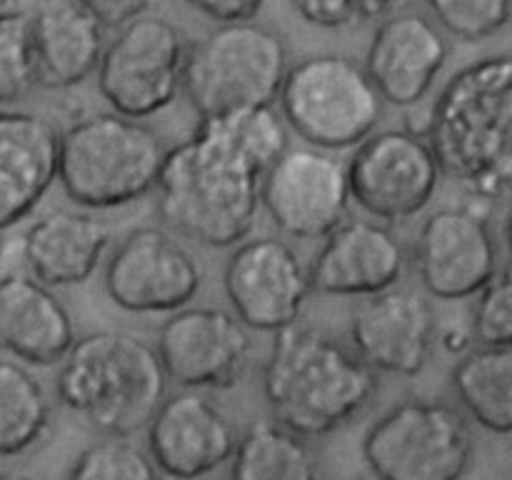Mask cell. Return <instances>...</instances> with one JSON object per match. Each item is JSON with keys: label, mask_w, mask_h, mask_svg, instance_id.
<instances>
[{"label": "cell", "mask_w": 512, "mask_h": 480, "mask_svg": "<svg viewBox=\"0 0 512 480\" xmlns=\"http://www.w3.org/2000/svg\"><path fill=\"white\" fill-rule=\"evenodd\" d=\"M405 3V0H363L365 18H375V15H383L388 10H393L395 5Z\"/></svg>", "instance_id": "obj_35"}, {"label": "cell", "mask_w": 512, "mask_h": 480, "mask_svg": "<svg viewBox=\"0 0 512 480\" xmlns=\"http://www.w3.org/2000/svg\"><path fill=\"white\" fill-rule=\"evenodd\" d=\"M350 200L380 223H405L430 208L443 185L433 145L413 128L375 130L345 163Z\"/></svg>", "instance_id": "obj_10"}, {"label": "cell", "mask_w": 512, "mask_h": 480, "mask_svg": "<svg viewBox=\"0 0 512 480\" xmlns=\"http://www.w3.org/2000/svg\"><path fill=\"white\" fill-rule=\"evenodd\" d=\"M228 303L255 333H280L300 320L313 285L308 265L283 238L260 235L235 245L223 273Z\"/></svg>", "instance_id": "obj_15"}, {"label": "cell", "mask_w": 512, "mask_h": 480, "mask_svg": "<svg viewBox=\"0 0 512 480\" xmlns=\"http://www.w3.org/2000/svg\"><path fill=\"white\" fill-rule=\"evenodd\" d=\"M35 85L25 23H0V105L23 100Z\"/></svg>", "instance_id": "obj_30"}, {"label": "cell", "mask_w": 512, "mask_h": 480, "mask_svg": "<svg viewBox=\"0 0 512 480\" xmlns=\"http://www.w3.org/2000/svg\"><path fill=\"white\" fill-rule=\"evenodd\" d=\"M290 68L283 35L255 20L215 25L188 45L183 90L198 118L273 105Z\"/></svg>", "instance_id": "obj_7"}, {"label": "cell", "mask_w": 512, "mask_h": 480, "mask_svg": "<svg viewBox=\"0 0 512 480\" xmlns=\"http://www.w3.org/2000/svg\"><path fill=\"white\" fill-rule=\"evenodd\" d=\"M450 385L465 418L495 435H512V348H478L458 358Z\"/></svg>", "instance_id": "obj_24"}, {"label": "cell", "mask_w": 512, "mask_h": 480, "mask_svg": "<svg viewBox=\"0 0 512 480\" xmlns=\"http://www.w3.org/2000/svg\"><path fill=\"white\" fill-rule=\"evenodd\" d=\"M360 480H378V478H360Z\"/></svg>", "instance_id": "obj_40"}, {"label": "cell", "mask_w": 512, "mask_h": 480, "mask_svg": "<svg viewBox=\"0 0 512 480\" xmlns=\"http://www.w3.org/2000/svg\"><path fill=\"white\" fill-rule=\"evenodd\" d=\"M360 450L378 480H463L473 465L475 438L455 405L408 398L370 425Z\"/></svg>", "instance_id": "obj_8"}, {"label": "cell", "mask_w": 512, "mask_h": 480, "mask_svg": "<svg viewBox=\"0 0 512 480\" xmlns=\"http://www.w3.org/2000/svg\"><path fill=\"white\" fill-rule=\"evenodd\" d=\"M0 480H40L38 475L28 473V470H8V473H0Z\"/></svg>", "instance_id": "obj_37"}, {"label": "cell", "mask_w": 512, "mask_h": 480, "mask_svg": "<svg viewBox=\"0 0 512 480\" xmlns=\"http://www.w3.org/2000/svg\"><path fill=\"white\" fill-rule=\"evenodd\" d=\"M470 333L488 348H512V268L498 270L495 278L475 295Z\"/></svg>", "instance_id": "obj_29"}, {"label": "cell", "mask_w": 512, "mask_h": 480, "mask_svg": "<svg viewBox=\"0 0 512 480\" xmlns=\"http://www.w3.org/2000/svg\"><path fill=\"white\" fill-rule=\"evenodd\" d=\"M153 345L170 383L185 390L235 388L253 358L250 330L233 310L213 305H185L170 313Z\"/></svg>", "instance_id": "obj_14"}, {"label": "cell", "mask_w": 512, "mask_h": 480, "mask_svg": "<svg viewBox=\"0 0 512 480\" xmlns=\"http://www.w3.org/2000/svg\"><path fill=\"white\" fill-rule=\"evenodd\" d=\"M113 243L105 220L83 208H53L25 228V270L48 288H75L88 283Z\"/></svg>", "instance_id": "obj_21"}, {"label": "cell", "mask_w": 512, "mask_h": 480, "mask_svg": "<svg viewBox=\"0 0 512 480\" xmlns=\"http://www.w3.org/2000/svg\"><path fill=\"white\" fill-rule=\"evenodd\" d=\"M73 343V318L53 288L30 273L0 278V353L35 368H53Z\"/></svg>", "instance_id": "obj_22"}, {"label": "cell", "mask_w": 512, "mask_h": 480, "mask_svg": "<svg viewBox=\"0 0 512 480\" xmlns=\"http://www.w3.org/2000/svg\"><path fill=\"white\" fill-rule=\"evenodd\" d=\"M448 58V35L430 15L393 13L375 28L363 68L385 105L413 110L433 93Z\"/></svg>", "instance_id": "obj_19"}, {"label": "cell", "mask_w": 512, "mask_h": 480, "mask_svg": "<svg viewBox=\"0 0 512 480\" xmlns=\"http://www.w3.org/2000/svg\"><path fill=\"white\" fill-rule=\"evenodd\" d=\"M290 5L305 23L323 30H343L368 20L363 0H290Z\"/></svg>", "instance_id": "obj_31"}, {"label": "cell", "mask_w": 512, "mask_h": 480, "mask_svg": "<svg viewBox=\"0 0 512 480\" xmlns=\"http://www.w3.org/2000/svg\"><path fill=\"white\" fill-rule=\"evenodd\" d=\"M48 393L20 360H0V455L13 458L33 448L50 425Z\"/></svg>", "instance_id": "obj_26"}, {"label": "cell", "mask_w": 512, "mask_h": 480, "mask_svg": "<svg viewBox=\"0 0 512 480\" xmlns=\"http://www.w3.org/2000/svg\"><path fill=\"white\" fill-rule=\"evenodd\" d=\"M105 295L133 315H170L198 298L203 268L163 225H140L108 250Z\"/></svg>", "instance_id": "obj_11"}, {"label": "cell", "mask_w": 512, "mask_h": 480, "mask_svg": "<svg viewBox=\"0 0 512 480\" xmlns=\"http://www.w3.org/2000/svg\"><path fill=\"white\" fill-rule=\"evenodd\" d=\"M38 10V0H0V23H25Z\"/></svg>", "instance_id": "obj_34"}, {"label": "cell", "mask_w": 512, "mask_h": 480, "mask_svg": "<svg viewBox=\"0 0 512 480\" xmlns=\"http://www.w3.org/2000/svg\"><path fill=\"white\" fill-rule=\"evenodd\" d=\"M263 175L213 118H198L165 150L153 190L160 223L205 248H235L255 228Z\"/></svg>", "instance_id": "obj_1"}, {"label": "cell", "mask_w": 512, "mask_h": 480, "mask_svg": "<svg viewBox=\"0 0 512 480\" xmlns=\"http://www.w3.org/2000/svg\"><path fill=\"white\" fill-rule=\"evenodd\" d=\"M345 163L328 150L290 145L260 180V208L295 240H323L350 218Z\"/></svg>", "instance_id": "obj_13"}, {"label": "cell", "mask_w": 512, "mask_h": 480, "mask_svg": "<svg viewBox=\"0 0 512 480\" xmlns=\"http://www.w3.org/2000/svg\"><path fill=\"white\" fill-rule=\"evenodd\" d=\"M35 85L73 90L88 83L105 50V25L80 3L43 5L25 20Z\"/></svg>", "instance_id": "obj_23"}, {"label": "cell", "mask_w": 512, "mask_h": 480, "mask_svg": "<svg viewBox=\"0 0 512 480\" xmlns=\"http://www.w3.org/2000/svg\"><path fill=\"white\" fill-rule=\"evenodd\" d=\"M275 103L290 133L328 153L358 148L385 113L363 63L340 53H315L290 63Z\"/></svg>", "instance_id": "obj_6"}, {"label": "cell", "mask_w": 512, "mask_h": 480, "mask_svg": "<svg viewBox=\"0 0 512 480\" xmlns=\"http://www.w3.org/2000/svg\"><path fill=\"white\" fill-rule=\"evenodd\" d=\"M60 128L30 110H0V233L35 213L58 183Z\"/></svg>", "instance_id": "obj_20"}, {"label": "cell", "mask_w": 512, "mask_h": 480, "mask_svg": "<svg viewBox=\"0 0 512 480\" xmlns=\"http://www.w3.org/2000/svg\"><path fill=\"white\" fill-rule=\"evenodd\" d=\"M433 300L415 288L383 290L363 298L350 318V348L373 373L415 378L438 343Z\"/></svg>", "instance_id": "obj_16"}, {"label": "cell", "mask_w": 512, "mask_h": 480, "mask_svg": "<svg viewBox=\"0 0 512 480\" xmlns=\"http://www.w3.org/2000/svg\"><path fill=\"white\" fill-rule=\"evenodd\" d=\"M168 383L153 343L123 330H95L75 338L58 363L55 395L98 433L130 438L150 423Z\"/></svg>", "instance_id": "obj_4"}, {"label": "cell", "mask_w": 512, "mask_h": 480, "mask_svg": "<svg viewBox=\"0 0 512 480\" xmlns=\"http://www.w3.org/2000/svg\"><path fill=\"white\" fill-rule=\"evenodd\" d=\"M410 263L430 300H473L500 270V250L483 203L433 210L415 235Z\"/></svg>", "instance_id": "obj_12"}, {"label": "cell", "mask_w": 512, "mask_h": 480, "mask_svg": "<svg viewBox=\"0 0 512 480\" xmlns=\"http://www.w3.org/2000/svg\"><path fill=\"white\" fill-rule=\"evenodd\" d=\"M273 420L303 438L345 428L378 393V373L350 345L305 325L275 333L263 370Z\"/></svg>", "instance_id": "obj_3"}, {"label": "cell", "mask_w": 512, "mask_h": 480, "mask_svg": "<svg viewBox=\"0 0 512 480\" xmlns=\"http://www.w3.org/2000/svg\"><path fill=\"white\" fill-rule=\"evenodd\" d=\"M410 253L388 223L348 218L308 265L313 293L328 298H370L403 283Z\"/></svg>", "instance_id": "obj_18"}, {"label": "cell", "mask_w": 512, "mask_h": 480, "mask_svg": "<svg viewBox=\"0 0 512 480\" xmlns=\"http://www.w3.org/2000/svg\"><path fill=\"white\" fill-rule=\"evenodd\" d=\"M65 480H160L148 450L120 435H103L80 450Z\"/></svg>", "instance_id": "obj_27"}, {"label": "cell", "mask_w": 512, "mask_h": 480, "mask_svg": "<svg viewBox=\"0 0 512 480\" xmlns=\"http://www.w3.org/2000/svg\"><path fill=\"white\" fill-rule=\"evenodd\" d=\"M165 150L145 120L113 110L83 115L60 130L58 183L75 208H128L155 190Z\"/></svg>", "instance_id": "obj_5"}, {"label": "cell", "mask_w": 512, "mask_h": 480, "mask_svg": "<svg viewBox=\"0 0 512 480\" xmlns=\"http://www.w3.org/2000/svg\"><path fill=\"white\" fill-rule=\"evenodd\" d=\"M0 253H3V240H0Z\"/></svg>", "instance_id": "obj_39"}, {"label": "cell", "mask_w": 512, "mask_h": 480, "mask_svg": "<svg viewBox=\"0 0 512 480\" xmlns=\"http://www.w3.org/2000/svg\"><path fill=\"white\" fill-rule=\"evenodd\" d=\"M148 453L165 478L215 475L230 463L238 433L205 390L168 393L145 425Z\"/></svg>", "instance_id": "obj_17"}, {"label": "cell", "mask_w": 512, "mask_h": 480, "mask_svg": "<svg viewBox=\"0 0 512 480\" xmlns=\"http://www.w3.org/2000/svg\"><path fill=\"white\" fill-rule=\"evenodd\" d=\"M160 480H215L213 475H200V478H165V475H160Z\"/></svg>", "instance_id": "obj_38"}, {"label": "cell", "mask_w": 512, "mask_h": 480, "mask_svg": "<svg viewBox=\"0 0 512 480\" xmlns=\"http://www.w3.org/2000/svg\"><path fill=\"white\" fill-rule=\"evenodd\" d=\"M445 35L478 43L498 35L512 20V0H425Z\"/></svg>", "instance_id": "obj_28"}, {"label": "cell", "mask_w": 512, "mask_h": 480, "mask_svg": "<svg viewBox=\"0 0 512 480\" xmlns=\"http://www.w3.org/2000/svg\"><path fill=\"white\" fill-rule=\"evenodd\" d=\"M193 10H198L205 18L223 23H243V20H255L263 10L265 0H185Z\"/></svg>", "instance_id": "obj_32"}, {"label": "cell", "mask_w": 512, "mask_h": 480, "mask_svg": "<svg viewBox=\"0 0 512 480\" xmlns=\"http://www.w3.org/2000/svg\"><path fill=\"white\" fill-rule=\"evenodd\" d=\"M423 135L445 178L475 203L512 198V53L485 55L450 75Z\"/></svg>", "instance_id": "obj_2"}, {"label": "cell", "mask_w": 512, "mask_h": 480, "mask_svg": "<svg viewBox=\"0 0 512 480\" xmlns=\"http://www.w3.org/2000/svg\"><path fill=\"white\" fill-rule=\"evenodd\" d=\"M503 238H505V248H508V260H510V268H512V208H510L508 218H505Z\"/></svg>", "instance_id": "obj_36"}, {"label": "cell", "mask_w": 512, "mask_h": 480, "mask_svg": "<svg viewBox=\"0 0 512 480\" xmlns=\"http://www.w3.org/2000/svg\"><path fill=\"white\" fill-rule=\"evenodd\" d=\"M230 480H320L318 460L303 435L278 420H260L238 438Z\"/></svg>", "instance_id": "obj_25"}, {"label": "cell", "mask_w": 512, "mask_h": 480, "mask_svg": "<svg viewBox=\"0 0 512 480\" xmlns=\"http://www.w3.org/2000/svg\"><path fill=\"white\" fill-rule=\"evenodd\" d=\"M188 38L173 20L143 13L115 28L95 70V85L113 113L148 120L183 90Z\"/></svg>", "instance_id": "obj_9"}, {"label": "cell", "mask_w": 512, "mask_h": 480, "mask_svg": "<svg viewBox=\"0 0 512 480\" xmlns=\"http://www.w3.org/2000/svg\"><path fill=\"white\" fill-rule=\"evenodd\" d=\"M85 10L95 15L105 28H120L128 20L148 13L153 0H78Z\"/></svg>", "instance_id": "obj_33"}]
</instances>
